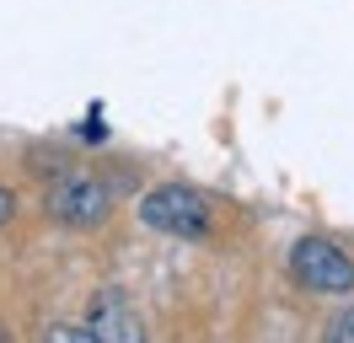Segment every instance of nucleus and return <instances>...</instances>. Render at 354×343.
<instances>
[{
	"label": "nucleus",
	"mask_w": 354,
	"mask_h": 343,
	"mask_svg": "<svg viewBox=\"0 0 354 343\" xmlns=\"http://www.w3.org/2000/svg\"><path fill=\"white\" fill-rule=\"evenodd\" d=\"M140 220L161 236H204L209 231V198L188 183H161L140 198Z\"/></svg>",
	"instance_id": "1"
},
{
	"label": "nucleus",
	"mask_w": 354,
	"mask_h": 343,
	"mask_svg": "<svg viewBox=\"0 0 354 343\" xmlns=\"http://www.w3.org/2000/svg\"><path fill=\"white\" fill-rule=\"evenodd\" d=\"M290 274L317 295H349L354 290V257L328 236H301L290 247Z\"/></svg>",
	"instance_id": "2"
},
{
	"label": "nucleus",
	"mask_w": 354,
	"mask_h": 343,
	"mask_svg": "<svg viewBox=\"0 0 354 343\" xmlns=\"http://www.w3.org/2000/svg\"><path fill=\"white\" fill-rule=\"evenodd\" d=\"M113 193L97 183V177H86V172H70V177H59L54 183V193H48V210L59 214L65 225H97L102 214H108Z\"/></svg>",
	"instance_id": "3"
},
{
	"label": "nucleus",
	"mask_w": 354,
	"mask_h": 343,
	"mask_svg": "<svg viewBox=\"0 0 354 343\" xmlns=\"http://www.w3.org/2000/svg\"><path fill=\"white\" fill-rule=\"evenodd\" d=\"M86 327H91L97 343H145V327H140V317H134V306L124 295H113V290H102V295L91 300Z\"/></svg>",
	"instance_id": "4"
},
{
	"label": "nucleus",
	"mask_w": 354,
	"mask_h": 343,
	"mask_svg": "<svg viewBox=\"0 0 354 343\" xmlns=\"http://www.w3.org/2000/svg\"><path fill=\"white\" fill-rule=\"evenodd\" d=\"M322 343H354V306H344V311H333V317H328Z\"/></svg>",
	"instance_id": "5"
},
{
	"label": "nucleus",
	"mask_w": 354,
	"mask_h": 343,
	"mask_svg": "<svg viewBox=\"0 0 354 343\" xmlns=\"http://www.w3.org/2000/svg\"><path fill=\"white\" fill-rule=\"evenodd\" d=\"M48 343H97L91 327H48Z\"/></svg>",
	"instance_id": "6"
},
{
	"label": "nucleus",
	"mask_w": 354,
	"mask_h": 343,
	"mask_svg": "<svg viewBox=\"0 0 354 343\" xmlns=\"http://www.w3.org/2000/svg\"><path fill=\"white\" fill-rule=\"evenodd\" d=\"M11 214H17V198H11V193L0 188V225H6V220H11Z\"/></svg>",
	"instance_id": "7"
}]
</instances>
